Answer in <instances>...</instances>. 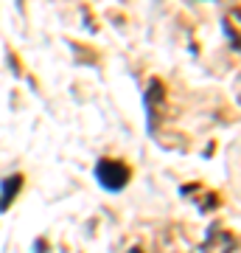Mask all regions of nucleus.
<instances>
[{
  "instance_id": "obj_1",
  "label": "nucleus",
  "mask_w": 241,
  "mask_h": 253,
  "mask_svg": "<svg viewBox=\"0 0 241 253\" xmlns=\"http://www.w3.org/2000/svg\"><path fill=\"white\" fill-rule=\"evenodd\" d=\"M96 180L101 183V189L121 191L129 183V166H124L121 161H112V158H101L96 163Z\"/></svg>"
},
{
  "instance_id": "obj_2",
  "label": "nucleus",
  "mask_w": 241,
  "mask_h": 253,
  "mask_svg": "<svg viewBox=\"0 0 241 253\" xmlns=\"http://www.w3.org/2000/svg\"><path fill=\"white\" fill-rule=\"evenodd\" d=\"M132 253H140V251H132Z\"/></svg>"
}]
</instances>
